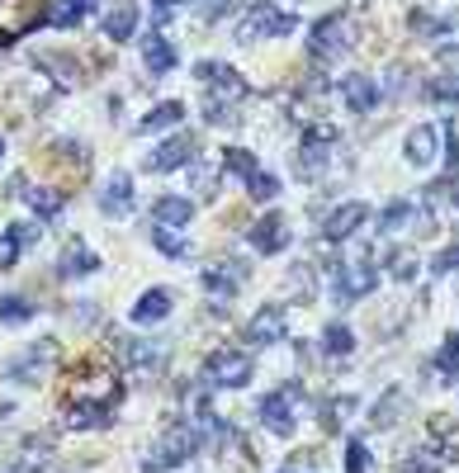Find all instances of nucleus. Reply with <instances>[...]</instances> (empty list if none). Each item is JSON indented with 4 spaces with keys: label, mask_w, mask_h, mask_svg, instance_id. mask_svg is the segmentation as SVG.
<instances>
[{
    "label": "nucleus",
    "mask_w": 459,
    "mask_h": 473,
    "mask_svg": "<svg viewBox=\"0 0 459 473\" xmlns=\"http://www.w3.org/2000/svg\"><path fill=\"white\" fill-rule=\"evenodd\" d=\"M195 449H204V436H199V426L195 421H176L171 430L161 436V445L152 449V459L142 464V473H166V468H176L195 455Z\"/></svg>",
    "instance_id": "nucleus-1"
},
{
    "label": "nucleus",
    "mask_w": 459,
    "mask_h": 473,
    "mask_svg": "<svg viewBox=\"0 0 459 473\" xmlns=\"http://www.w3.org/2000/svg\"><path fill=\"white\" fill-rule=\"evenodd\" d=\"M204 383L208 388H242V383H252V355L237 351V345H218V351L204 360Z\"/></svg>",
    "instance_id": "nucleus-2"
},
{
    "label": "nucleus",
    "mask_w": 459,
    "mask_h": 473,
    "mask_svg": "<svg viewBox=\"0 0 459 473\" xmlns=\"http://www.w3.org/2000/svg\"><path fill=\"white\" fill-rule=\"evenodd\" d=\"M294 29H299L294 14L275 10L270 0H256V5L246 10V19L237 24V38H242V43H256V38H284V33H294Z\"/></svg>",
    "instance_id": "nucleus-3"
},
{
    "label": "nucleus",
    "mask_w": 459,
    "mask_h": 473,
    "mask_svg": "<svg viewBox=\"0 0 459 473\" xmlns=\"http://www.w3.org/2000/svg\"><path fill=\"white\" fill-rule=\"evenodd\" d=\"M350 33H356V29H350L341 14L318 19V24H312V33H308V57H312V61H331V57H341L350 43H356Z\"/></svg>",
    "instance_id": "nucleus-4"
},
{
    "label": "nucleus",
    "mask_w": 459,
    "mask_h": 473,
    "mask_svg": "<svg viewBox=\"0 0 459 473\" xmlns=\"http://www.w3.org/2000/svg\"><path fill=\"white\" fill-rule=\"evenodd\" d=\"M43 19H48L43 0H0V43L24 38L33 24H43Z\"/></svg>",
    "instance_id": "nucleus-5"
},
{
    "label": "nucleus",
    "mask_w": 459,
    "mask_h": 473,
    "mask_svg": "<svg viewBox=\"0 0 459 473\" xmlns=\"http://www.w3.org/2000/svg\"><path fill=\"white\" fill-rule=\"evenodd\" d=\"M374 284H379V270H374V260H350L337 270V303H356L365 294H374Z\"/></svg>",
    "instance_id": "nucleus-6"
},
{
    "label": "nucleus",
    "mask_w": 459,
    "mask_h": 473,
    "mask_svg": "<svg viewBox=\"0 0 459 473\" xmlns=\"http://www.w3.org/2000/svg\"><path fill=\"white\" fill-rule=\"evenodd\" d=\"M53 355H57V345H53V341H33L24 355H14V360H10L5 374L19 379V383H43V374L53 369Z\"/></svg>",
    "instance_id": "nucleus-7"
},
{
    "label": "nucleus",
    "mask_w": 459,
    "mask_h": 473,
    "mask_svg": "<svg viewBox=\"0 0 459 473\" xmlns=\"http://www.w3.org/2000/svg\"><path fill=\"white\" fill-rule=\"evenodd\" d=\"M299 393H303V388L289 383V388H280V393L261 398V421H265V430H275V436H289V430H294V398Z\"/></svg>",
    "instance_id": "nucleus-8"
},
{
    "label": "nucleus",
    "mask_w": 459,
    "mask_h": 473,
    "mask_svg": "<svg viewBox=\"0 0 459 473\" xmlns=\"http://www.w3.org/2000/svg\"><path fill=\"white\" fill-rule=\"evenodd\" d=\"M199 279H204V289L214 294L218 303H227V298H233L242 284H246V265H242V260H214V265H204Z\"/></svg>",
    "instance_id": "nucleus-9"
},
{
    "label": "nucleus",
    "mask_w": 459,
    "mask_h": 473,
    "mask_svg": "<svg viewBox=\"0 0 459 473\" xmlns=\"http://www.w3.org/2000/svg\"><path fill=\"white\" fill-rule=\"evenodd\" d=\"M190 161H199V147H195L190 133H180V137H166L161 147L148 156V171L152 175H166V171H176V166H190Z\"/></svg>",
    "instance_id": "nucleus-10"
},
{
    "label": "nucleus",
    "mask_w": 459,
    "mask_h": 473,
    "mask_svg": "<svg viewBox=\"0 0 459 473\" xmlns=\"http://www.w3.org/2000/svg\"><path fill=\"white\" fill-rule=\"evenodd\" d=\"M327 166H331V128H312L303 137V152H299V175L318 180Z\"/></svg>",
    "instance_id": "nucleus-11"
},
{
    "label": "nucleus",
    "mask_w": 459,
    "mask_h": 473,
    "mask_svg": "<svg viewBox=\"0 0 459 473\" xmlns=\"http://www.w3.org/2000/svg\"><path fill=\"white\" fill-rule=\"evenodd\" d=\"M195 76L204 80V86H214V95H218V99H242V95H246L242 71H233L227 61H199Z\"/></svg>",
    "instance_id": "nucleus-12"
},
{
    "label": "nucleus",
    "mask_w": 459,
    "mask_h": 473,
    "mask_svg": "<svg viewBox=\"0 0 459 473\" xmlns=\"http://www.w3.org/2000/svg\"><path fill=\"white\" fill-rule=\"evenodd\" d=\"M284 332H289V317H284L280 303H265L261 313L246 322V341L252 345H275V341H284Z\"/></svg>",
    "instance_id": "nucleus-13"
},
{
    "label": "nucleus",
    "mask_w": 459,
    "mask_h": 473,
    "mask_svg": "<svg viewBox=\"0 0 459 473\" xmlns=\"http://www.w3.org/2000/svg\"><path fill=\"white\" fill-rule=\"evenodd\" d=\"M341 99H346L350 114H369L384 99V90H379V80H374V76L356 71V76H341Z\"/></svg>",
    "instance_id": "nucleus-14"
},
{
    "label": "nucleus",
    "mask_w": 459,
    "mask_h": 473,
    "mask_svg": "<svg viewBox=\"0 0 459 473\" xmlns=\"http://www.w3.org/2000/svg\"><path fill=\"white\" fill-rule=\"evenodd\" d=\"M190 218H195V203L190 199H180V194H161L152 203V228H190Z\"/></svg>",
    "instance_id": "nucleus-15"
},
{
    "label": "nucleus",
    "mask_w": 459,
    "mask_h": 473,
    "mask_svg": "<svg viewBox=\"0 0 459 473\" xmlns=\"http://www.w3.org/2000/svg\"><path fill=\"white\" fill-rule=\"evenodd\" d=\"M100 209L110 213V218H123V213L133 209V180L123 175V171H114L110 180L100 184Z\"/></svg>",
    "instance_id": "nucleus-16"
},
{
    "label": "nucleus",
    "mask_w": 459,
    "mask_h": 473,
    "mask_svg": "<svg viewBox=\"0 0 459 473\" xmlns=\"http://www.w3.org/2000/svg\"><path fill=\"white\" fill-rule=\"evenodd\" d=\"M246 237H252V246H256L261 256H275V251H284V246H289V228H284L280 213L252 222V232H246Z\"/></svg>",
    "instance_id": "nucleus-17"
},
{
    "label": "nucleus",
    "mask_w": 459,
    "mask_h": 473,
    "mask_svg": "<svg viewBox=\"0 0 459 473\" xmlns=\"http://www.w3.org/2000/svg\"><path fill=\"white\" fill-rule=\"evenodd\" d=\"M114 355H119L123 369H152V364L161 360L157 341H138V336H119V341H114Z\"/></svg>",
    "instance_id": "nucleus-18"
},
{
    "label": "nucleus",
    "mask_w": 459,
    "mask_h": 473,
    "mask_svg": "<svg viewBox=\"0 0 459 473\" xmlns=\"http://www.w3.org/2000/svg\"><path fill=\"white\" fill-rule=\"evenodd\" d=\"M138 33V5L133 0H119V5L104 10V38H114V43H129Z\"/></svg>",
    "instance_id": "nucleus-19"
},
{
    "label": "nucleus",
    "mask_w": 459,
    "mask_h": 473,
    "mask_svg": "<svg viewBox=\"0 0 459 473\" xmlns=\"http://www.w3.org/2000/svg\"><path fill=\"white\" fill-rule=\"evenodd\" d=\"M142 61H148L152 76H166L176 67V48H171V38H166L161 29H152L148 38H142Z\"/></svg>",
    "instance_id": "nucleus-20"
},
{
    "label": "nucleus",
    "mask_w": 459,
    "mask_h": 473,
    "mask_svg": "<svg viewBox=\"0 0 459 473\" xmlns=\"http://www.w3.org/2000/svg\"><path fill=\"white\" fill-rule=\"evenodd\" d=\"M365 218H369L365 203H346V209H337V213L327 218L322 237H327V241H346V237H356V232H360V222H365Z\"/></svg>",
    "instance_id": "nucleus-21"
},
{
    "label": "nucleus",
    "mask_w": 459,
    "mask_h": 473,
    "mask_svg": "<svg viewBox=\"0 0 459 473\" xmlns=\"http://www.w3.org/2000/svg\"><path fill=\"white\" fill-rule=\"evenodd\" d=\"M100 270V260H95V251L91 246H67V251H62V260H57V275L62 279H81V275H95Z\"/></svg>",
    "instance_id": "nucleus-22"
},
{
    "label": "nucleus",
    "mask_w": 459,
    "mask_h": 473,
    "mask_svg": "<svg viewBox=\"0 0 459 473\" xmlns=\"http://www.w3.org/2000/svg\"><path fill=\"white\" fill-rule=\"evenodd\" d=\"M166 313H171V289H148L138 298V307H133V322L138 326H152V322H161Z\"/></svg>",
    "instance_id": "nucleus-23"
},
{
    "label": "nucleus",
    "mask_w": 459,
    "mask_h": 473,
    "mask_svg": "<svg viewBox=\"0 0 459 473\" xmlns=\"http://www.w3.org/2000/svg\"><path fill=\"white\" fill-rule=\"evenodd\" d=\"M435 137H441V133H435L431 123H422V128L407 133V161H412V166H431V161H435Z\"/></svg>",
    "instance_id": "nucleus-24"
},
{
    "label": "nucleus",
    "mask_w": 459,
    "mask_h": 473,
    "mask_svg": "<svg viewBox=\"0 0 459 473\" xmlns=\"http://www.w3.org/2000/svg\"><path fill=\"white\" fill-rule=\"evenodd\" d=\"M379 232H398V228H407V222H416V203H407V199H393L388 209H379Z\"/></svg>",
    "instance_id": "nucleus-25"
},
{
    "label": "nucleus",
    "mask_w": 459,
    "mask_h": 473,
    "mask_svg": "<svg viewBox=\"0 0 459 473\" xmlns=\"http://www.w3.org/2000/svg\"><path fill=\"white\" fill-rule=\"evenodd\" d=\"M322 351H327L331 360H337V355H350V351H356V332H350L346 322H331L327 332H322Z\"/></svg>",
    "instance_id": "nucleus-26"
},
{
    "label": "nucleus",
    "mask_w": 459,
    "mask_h": 473,
    "mask_svg": "<svg viewBox=\"0 0 459 473\" xmlns=\"http://www.w3.org/2000/svg\"><path fill=\"white\" fill-rule=\"evenodd\" d=\"M33 317V303L24 294H0V322L5 326H24Z\"/></svg>",
    "instance_id": "nucleus-27"
},
{
    "label": "nucleus",
    "mask_w": 459,
    "mask_h": 473,
    "mask_svg": "<svg viewBox=\"0 0 459 473\" xmlns=\"http://www.w3.org/2000/svg\"><path fill=\"white\" fill-rule=\"evenodd\" d=\"M180 118H185V105H180V99H166V105H157L148 118H142V133H157V128H176Z\"/></svg>",
    "instance_id": "nucleus-28"
},
{
    "label": "nucleus",
    "mask_w": 459,
    "mask_h": 473,
    "mask_svg": "<svg viewBox=\"0 0 459 473\" xmlns=\"http://www.w3.org/2000/svg\"><path fill=\"white\" fill-rule=\"evenodd\" d=\"M152 241H157V251H161V256H171V260H190V256H195V251H190V241L176 237V228H152Z\"/></svg>",
    "instance_id": "nucleus-29"
},
{
    "label": "nucleus",
    "mask_w": 459,
    "mask_h": 473,
    "mask_svg": "<svg viewBox=\"0 0 459 473\" xmlns=\"http://www.w3.org/2000/svg\"><path fill=\"white\" fill-rule=\"evenodd\" d=\"M223 171L237 175V180H252V175H256V156L246 152V147H227V152H223Z\"/></svg>",
    "instance_id": "nucleus-30"
},
{
    "label": "nucleus",
    "mask_w": 459,
    "mask_h": 473,
    "mask_svg": "<svg viewBox=\"0 0 459 473\" xmlns=\"http://www.w3.org/2000/svg\"><path fill=\"white\" fill-rule=\"evenodd\" d=\"M91 10H95V0H67V5H62V10H53L48 19H53L57 29H76V24H81V19H86Z\"/></svg>",
    "instance_id": "nucleus-31"
},
{
    "label": "nucleus",
    "mask_w": 459,
    "mask_h": 473,
    "mask_svg": "<svg viewBox=\"0 0 459 473\" xmlns=\"http://www.w3.org/2000/svg\"><path fill=\"white\" fill-rule=\"evenodd\" d=\"M24 199H29V209H33L38 218H57V213H62V203H67L57 190H24Z\"/></svg>",
    "instance_id": "nucleus-32"
},
{
    "label": "nucleus",
    "mask_w": 459,
    "mask_h": 473,
    "mask_svg": "<svg viewBox=\"0 0 459 473\" xmlns=\"http://www.w3.org/2000/svg\"><path fill=\"white\" fill-rule=\"evenodd\" d=\"M426 99H441V105H459V71L435 76L431 86H426Z\"/></svg>",
    "instance_id": "nucleus-33"
},
{
    "label": "nucleus",
    "mask_w": 459,
    "mask_h": 473,
    "mask_svg": "<svg viewBox=\"0 0 459 473\" xmlns=\"http://www.w3.org/2000/svg\"><path fill=\"white\" fill-rule=\"evenodd\" d=\"M403 407H407V398H403V393H388V398L374 402V417H369V421H374V426H393Z\"/></svg>",
    "instance_id": "nucleus-34"
},
{
    "label": "nucleus",
    "mask_w": 459,
    "mask_h": 473,
    "mask_svg": "<svg viewBox=\"0 0 459 473\" xmlns=\"http://www.w3.org/2000/svg\"><path fill=\"white\" fill-rule=\"evenodd\" d=\"M435 369H441V374H450V383L459 379V332H450V336H445L441 355H435Z\"/></svg>",
    "instance_id": "nucleus-35"
},
{
    "label": "nucleus",
    "mask_w": 459,
    "mask_h": 473,
    "mask_svg": "<svg viewBox=\"0 0 459 473\" xmlns=\"http://www.w3.org/2000/svg\"><path fill=\"white\" fill-rule=\"evenodd\" d=\"M246 194L261 199V203H270V199H280V180H275V175H265V171H256L252 180H246Z\"/></svg>",
    "instance_id": "nucleus-36"
},
{
    "label": "nucleus",
    "mask_w": 459,
    "mask_h": 473,
    "mask_svg": "<svg viewBox=\"0 0 459 473\" xmlns=\"http://www.w3.org/2000/svg\"><path fill=\"white\" fill-rule=\"evenodd\" d=\"M233 99H218V95H208V105H204V123H214V128H223V123H233Z\"/></svg>",
    "instance_id": "nucleus-37"
},
{
    "label": "nucleus",
    "mask_w": 459,
    "mask_h": 473,
    "mask_svg": "<svg viewBox=\"0 0 459 473\" xmlns=\"http://www.w3.org/2000/svg\"><path fill=\"white\" fill-rule=\"evenodd\" d=\"M57 152H62V161H72V166H81V171H86V161H91V147L86 142H72V137H62Z\"/></svg>",
    "instance_id": "nucleus-38"
},
{
    "label": "nucleus",
    "mask_w": 459,
    "mask_h": 473,
    "mask_svg": "<svg viewBox=\"0 0 459 473\" xmlns=\"http://www.w3.org/2000/svg\"><path fill=\"white\" fill-rule=\"evenodd\" d=\"M346 473H369V449H365V440H350L346 445Z\"/></svg>",
    "instance_id": "nucleus-39"
},
{
    "label": "nucleus",
    "mask_w": 459,
    "mask_h": 473,
    "mask_svg": "<svg viewBox=\"0 0 459 473\" xmlns=\"http://www.w3.org/2000/svg\"><path fill=\"white\" fill-rule=\"evenodd\" d=\"M19 251H24V246H19L14 237H10V228L0 232V270H10V265L19 260Z\"/></svg>",
    "instance_id": "nucleus-40"
},
{
    "label": "nucleus",
    "mask_w": 459,
    "mask_h": 473,
    "mask_svg": "<svg viewBox=\"0 0 459 473\" xmlns=\"http://www.w3.org/2000/svg\"><path fill=\"white\" fill-rule=\"evenodd\" d=\"M412 29H416V33H445V19H435V14H422V10H416V14H412Z\"/></svg>",
    "instance_id": "nucleus-41"
},
{
    "label": "nucleus",
    "mask_w": 459,
    "mask_h": 473,
    "mask_svg": "<svg viewBox=\"0 0 459 473\" xmlns=\"http://www.w3.org/2000/svg\"><path fill=\"white\" fill-rule=\"evenodd\" d=\"M431 270H435V275H454V270H459V246H450V251H441V256H435V265H431Z\"/></svg>",
    "instance_id": "nucleus-42"
},
{
    "label": "nucleus",
    "mask_w": 459,
    "mask_h": 473,
    "mask_svg": "<svg viewBox=\"0 0 459 473\" xmlns=\"http://www.w3.org/2000/svg\"><path fill=\"white\" fill-rule=\"evenodd\" d=\"M393 279L412 284V279H416V260H412V256H393Z\"/></svg>",
    "instance_id": "nucleus-43"
},
{
    "label": "nucleus",
    "mask_w": 459,
    "mask_h": 473,
    "mask_svg": "<svg viewBox=\"0 0 459 473\" xmlns=\"http://www.w3.org/2000/svg\"><path fill=\"white\" fill-rule=\"evenodd\" d=\"M190 175H195V184H199L204 194H214V166H195Z\"/></svg>",
    "instance_id": "nucleus-44"
},
{
    "label": "nucleus",
    "mask_w": 459,
    "mask_h": 473,
    "mask_svg": "<svg viewBox=\"0 0 459 473\" xmlns=\"http://www.w3.org/2000/svg\"><path fill=\"white\" fill-rule=\"evenodd\" d=\"M10 237H14L19 246H29V241L38 237V228H33V222H14V228H10Z\"/></svg>",
    "instance_id": "nucleus-45"
},
{
    "label": "nucleus",
    "mask_w": 459,
    "mask_h": 473,
    "mask_svg": "<svg viewBox=\"0 0 459 473\" xmlns=\"http://www.w3.org/2000/svg\"><path fill=\"white\" fill-rule=\"evenodd\" d=\"M180 0H152V24H166V14H171Z\"/></svg>",
    "instance_id": "nucleus-46"
},
{
    "label": "nucleus",
    "mask_w": 459,
    "mask_h": 473,
    "mask_svg": "<svg viewBox=\"0 0 459 473\" xmlns=\"http://www.w3.org/2000/svg\"><path fill=\"white\" fill-rule=\"evenodd\" d=\"M280 473H299V468H294V464H284V468H280Z\"/></svg>",
    "instance_id": "nucleus-47"
},
{
    "label": "nucleus",
    "mask_w": 459,
    "mask_h": 473,
    "mask_svg": "<svg viewBox=\"0 0 459 473\" xmlns=\"http://www.w3.org/2000/svg\"><path fill=\"white\" fill-rule=\"evenodd\" d=\"M0 156H5V137H0Z\"/></svg>",
    "instance_id": "nucleus-48"
}]
</instances>
